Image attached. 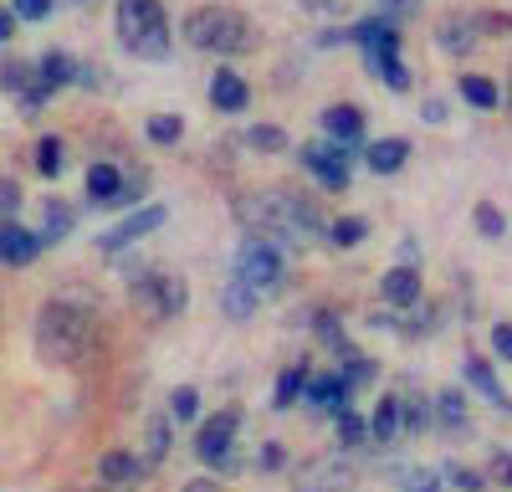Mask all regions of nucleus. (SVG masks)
Instances as JSON below:
<instances>
[{"label":"nucleus","mask_w":512,"mask_h":492,"mask_svg":"<svg viewBox=\"0 0 512 492\" xmlns=\"http://www.w3.org/2000/svg\"><path fill=\"white\" fill-rule=\"evenodd\" d=\"M236 216L251 226V236H318L323 216L308 195H287V190H262L236 200Z\"/></svg>","instance_id":"1"},{"label":"nucleus","mask_w":512,"mask_h":492,"mask_svg":"<svg viewBox=\"0 0 512 492\" xmlns=\"http://www.w3.org/2000/svg\"><path fill=\"white\" fill-rule=\"evenodd\" d=\"M93 344V308L77 298H52L36 318V354L41 364H77Z\"/></svg>","instance_id":"2"},{"label":"nucleus","mask_w":512,"mask_h":492,"mask_svg":"<svg viewBox=\"0 0 512 492\" xmlns=\"http://www.w3.org/2000/svg\"><path fill=\"white\" fill-rule=\"evenodd\" d=\"M118 41L134 57L144 62H164L169 57V41H175V31H169V16L159 0H118Z\"/></svg>","instance_id":"3"},{"label":"nucleus","mask_w":512,"mask_h":492,"mask_svg":"<svg viewBox=\"0 0 512 492\" xmlns=\"http://www.w3.org/2000/svg\"><path fill=\"white\" fill-rule=\"evenodd\" d=\"M185 41L195 52H216V57H236L251 47V21L231 6H200L185 16Z\"/></svg>","instance_id":"4"},{"label":"nucleus","mask_w":512,"mask_h":492,"mask_svg":"<svg viewBox=\"0 0 512 492\" xmlns=\"http://www.w3.org/2000/svg\"><path fill=\"white\" fill-rule=\"evenodd\" d=\"M231 282L251 287L256 298L272 293V287L282 282V252H277L272 241H262V236H246L241 252H236V277H231Z\"/></svg>","instance_id":"5"},{"label":"nucleus","mask_w":512,"mask_h":492,"mask_svg":"<svg viewBox=\"0 0 512 492\" xmlns=\"http://www.w3.org/2000/svg\"><path fill=\"white\" fill-rule=\"evenodd\" d=\"M349 482H354V467L338 451H323V457H313L292 472V492H344Z\"/></svg>","instance_id":"6"},{"label":"nucleus","mask_w":512,"mask_h":492,"mask_svg":"<svg viewBox=\"0 0 512 492\" xmlns=\"http://www.w3.org/2000/svg\"><path fill=\"white\" fill-rule=\"evenodd\" d=\"M139 293L154 303L159 318H180L190 308V287H185L180 272H149V277H139Z\"/></svg>","instance_id":"7"},{"label":"nucleus","mask_w":512,"mask_h":492,"mask_svg":"<svg viewBox=\"0 0 512 492\" xmlns=\"http://www.w3.org/2000/svg\"><path fill=\"white\" fill-rule=\"evenodd\" d=\"M169 221V211H164V205H139V211L134 216H123L108 236H98V246H103V252H128V246H134V241H144L149 231H159Z\"/></svg>","instance_id":"8"},{"label":"nucleus","mask_w":512,"mask_h":492,"mask_svg":"<svg viewBox=\"0 0 512 492\" xmlns=\"http://www.w3.org/2000/svg\"><path fill=\"white\" fill-rule=\"evenodd\" d=\"M297 159H303L308 170L318 175V185L349 190V154L338 149V144H303V149H297Z\"/></svg>","instance_id":"9"},{"label":"nucleus","mask_w":512,"mask_h":492,"mask_svg":"<svg viewBox=\"0 0 512 492\" xmlns=\"http://www.w3.org/2000/svg\"><path fill=\"white\" fill-rule=\"evenodd\" d=\"M236 426H241V416H236V410H221L216 421H205V426L195 431V457L221 467V462L231 457V446H236Z\"/></svg>","instance_id":"10"},{"label":"nucleus","mask_w":512,"mask_h":492,"mask_svg":"<svg viewBox=\"0 0 512 492\" xmlns=\"http://www.w3.org/2000/svg\"><path fill=\"white\" fill-rule=\"evenodd\" d=\"M139 482H144V462L134 457V451H103V462H98V487L128 492V487H139Z\"/></svg>","instance_id":"11"},{"label":"nucleus","mask_w":512,"mask_h":492,"mask_svg":"<svg viewBox=\"0 0 512 492\" xmlns=\"http://www.w3.org/2000/svg\"><path fill=\"white\" fill-rule=\"evenodd\" d=\"M323 134H328V144H338V149H354V144L364 139V113H359L354 103L323 108Z\"/></svg>","instance_id":"12"},{"label":"nucleus","mask_w":512,"mask_h":492,"mask_svg":"<svg viewBox=\"0 0 512 492\" xmlns=\"http://www.w3.org/2000/svg\"><path fill=\"white\" fill-rule=\"evenodd\" d=\"M36 252H41L36 231H26L16 221H0V267H26V262H36Z\"/></svg>","instance_id":"13"},{"label":"nucleus","mask_w":512,"mask_h":492,"mask_svg":"<svg viewBox=\"0 0 512 492\" xmlns=\"http://www.w3.org/2000/svg\"><path fill=\"white\" fill-rule=\"evenodd\" d=\"M210 103H216L221 113H246V103H251L246 77H241V72H231V67H221L216 77H210Z\"/></svg>","instance_id":"14"},{"label":"nucleus","mask_w":512,"mask_h":492,"mask_svg":"<svg viewBox=\"0 0 512 492\" xmlns=\"http://www.w3.org/2000/svg\"><path fill=\"white\" fill-rule=\"evenodd\" d=\"M379 293H384V303H390V308L420 303V272L415 267H390V272L379 277Z\"/></svg>","instance_id":"15"},{"label":"nucleus","mask_w":512,"mask_h":492,"mask_svg":"<svg viewBox=\"0 0 512 492\" xmlns=\"http://www.w3.org/2000/svg\"><path fill=\"white\" fill-rule=\"evenodd\" d=\"M349 41H359L364 52H400V31H395V21H384V16L359 21V26L349 31Z\"/></svg>","instance_id":"16"},{"label":"nucleus","mask_w":512,"mask_h":492,"mask_svg":"<svg viewBox=\"0 0 512 492\" xmlns=\"http://www.w3.org/2000/svg\"><path fill=\"white\" fill-rule=\"evenodd\" d=\"M77 77V62L67 57V52H47L36 62V93L47 98V93H57V88H67V82Z\"/></svg>","instance_id":"17"},{"label":"nucleus","mask_w":512,"mask_h":492,"mask_svg":"<svg viewBox=\"0 0 512 492\" xmlns=\"http://www.w3.org/2000/svg\"><path fill=\"white\" fill-rule=\"evenodd\" d=\"M349 395H354V385L344 375H323V380H308L303 385V400H313L323 410H349Z\"/></svg>","instance_id":"18"},{"label":"nucleus","mask_w":512,"mask_h":492,"mask_svg":"<svg viewBox=\"0 0 512 492\" xmlns=\"http://www.w3.org/2000/svg\"><path fill=\"white\" fill-rule=\"evenodd\" d=\"M436 41H441V52H451V57L472 52V47H477V21H472V16H446V21L436 26Z\"/></svg>","instance_id":"19"},{"label":"nucleus","mask_w":512,"mask_h":492,"mask_svg":"<svg viewBox=\"0 0 512 492\" xmlns=\"http://www.w3.org/2000/svg\"><path fill=\"white\" fill-rule=\"evenodd\" d=\"M364 159H369L374 175H400L405 159H410V144H405V139H379V144H369Z\"/></svg>","instance_id":"20"},{"label":"nucleus","mask_w":512,"mask_h":492,"mask_svg":"<svg viewBox=\"0 0 512 492\" xmlns=\"http://www.w3.org/2000/svg\"><path fill=\"white\" fill-rule=\"evenodd\" d=\"M364 426H369V436H374L379 446H395V436H400V400H395V395H384Z\"/></svg>","instance_id":"21"},{"label":"nucleus","mask_w":512,"mask_h":492,"mask_svg":"<svg viewBox=\"0 0 512 492\" xmlns=\"http://www.w3.org/2000/svg\"><path fill=\"white\" fill-rule=\"evenodd\" d=\"M303 385H308V364H287L282 375H277L272 405H277V410H292L297 400H303Z\"/></svg>","instance_id":"22"},{"label":"nucleus","mask_w":512,"mask_h":492,"mask_svg":"<svg viewBox=\"0 0 512 492\" xmlns=\"http://www.w3.org/2000/svg\"><path fill=\"white\" fill-rule=\"evenodd\" d=\"M72 226H77V211H72V205H62V200H52L47 205V226H41V246H57V241H67L72 236Z\"/></svg>","instance_id":"23"},{"label":"nucleus","mask_w":512,"mask_h":492,"mask_svg":"<svg viewBox=\"0 0 512 492\" xmlns=\"http://www.w3.org/2000/svg\"><path fill=\"white\" fill-rule=\"evenodd\" d=\"M169 426H175L169 416H154V421H149V431H144V457H139V462H144V472H149V467H159V462L169 457Z\"/></svg>","instance_id":"24"},{"label":"nucleus","mask_w":512,"mask_h":492,"mask_svg":"<svg viewBox=\"0 0 512 492\" xmlns=\"http://www.w3.org/2000/svg\"><path fill=\"white\" fill-rule=\"evenodd\" d=\"M364 57H369V72H374V77H384L395 93H405V88H410V72H405L400 52H364Z\"/></svg>","instance_id":"25"},{"label":"nucleus","mask_w":512,"mask_h":492,"mask_svg":"<svg viewBox=\"0 0 512 492\" xmlns=\"http://www.w3.org/2000/svg\"><path fill=\"white\" fill-rule=\"evenodd\" d=\"M118 185H123V170L118 164H108V159H98L93 170H88V195L98 200V205H108L113 195H118Z\"/></svg>","instance_id":"26"},{"label":"nucleus","mask_w":512,"mask_h":492,"mask_svg":"<svg viewBox=\"0 0 512 492\" xmlns=\"http://www.w3.org/2000/svg\"><path fill=\"white\" fill-rule=\"evenodd\" d=\"M461 98L472 103V108H482V113H492V108L502 103L497 82H492V77H477V72H466V77H461Z\"/></svg>","instance_id":"27"},{"label":"nucleus","mask_w":512,"mask_h":492,"mask_svg":"<svg viewBox=\"0 0 512 492\" xmlns=\"http://www.w3.org/2000/svg\"><path fill=\"white\" fill-rule=\"evenodd\" d=\"M466 380H472V385H477V390H482V395L497 405V410H507V390L497 385V375H492V369H487L482 359H472V364H466Z\"/></svg>","instance_id":"28"},{"label":"nucleus","mask_w":512,"mask_h":492,"mask_svg":"<svg viewBox=\"0 0 512 492\" xmlns=\"http://www.w3.org/2000/svg\"><path fill=\"white\" fill-rule=\"evenodd\" d=\"M62 164H67V149H62L57 134H47V139L36 144V170L47 175V180H57V175H62Z\"/></svg>","instance_id":"29"},{"label":"nucleus","mask_w":512,"mask_h":492,"mask_svg":"<svg viewBox=\"0 0 512 492\" xmlns=\"http://www.w3.org/2000/svg\"><path fill=\"white\" fill-rule=\"evenodd\" d=\"M246 149H256V154H282V149H287V134L277 129V123H256V129H246Z\"/></svg>","instance_id":"30"},{"label":"nucleus","mask_w":512,"mask_h":492,"mask_svg":"<svg viewBox=\"0 0 512 492\" xmlns=\"http://www.w3.org/2000/svg\"><path fill=\"white\" fill-rule=\"evenodd\" d=\"M149 139L154 144H180L185 139V118L180 113H154L149 118Z\"/></svg>","instance_id":"31"},{"label":"nucleus","mask_w":512,"mask_h":492,"mask_svg":"<svg viewBox=\"0 0 512 492\" xmlns=\"http://www.w3.org/2000/svg\"><path fill=\"white\" fill-rule=\"evenodd\" d=\"M364 236H369L364 216H338V221L328 226V241H333V246H359Z\"/></svg>","instance_id":"32"},{"label":"nucleus","mask_w":512,"mask_h":492,"mask_svg":"<svg viewBox=\"0 0 512 492\" xmlns=\"http://www.w3.org/2000/svg\"><path fill=\"white\" fill-rule=\"evenodd\" d=\"M436 416H441V426H466V395L461 390H446V395H436Z\"/></svg>","instance_id":"33"},{"label":"nucleus","mask_w":512,"mask_h":492,"mask_svg":"<svg viewBox=\"0 0 512 492\" xmlns=\"http://www.w3.org/2000/svg\"><path fill=\"white\" fill-rule=\"evenodd\" d=\"M221 308H226L231 318H251V313H256V293H251V287H241V282H231L226 293H221Z\"/></svg>","instance_id":"34"},{"label":"nucleus","mask_w":512,"mask_h":492,"mask_svg":"<svg viewBox=\"0 0 512 492\" xmlns=\"http://www.w3.org/2000/svg\"><path fill=\"white\" fill-rule=\"evenodd\" d=\"M400 492H441V477L431 467H400Z\"/></svg>","instance_id":"35"},{"label":"nucleus","mask_w":512,"mask_h":492,"mask_svg":"<svg viewBox=\"0 0 512 492\" xmlns=\"http://www.w3.org/2000/svg\"><path fill=\"white\" fill-rule=\"evenodd\" d=\"M169 421H195L200 416V395L190 390V385H180L175 395H169V410H164Z\"/></svg>","instance_id":"36"},{"label":"nucleus","mask_w":512,"mask_h":492,"mask_svg":"<svg viewBox=\"0 0 512 492\" xmlns=\"http://www.w3.org/2000/svg\"><path fill=\"white\" fill-rule=\"evenodd\" d=\"M333 416H338V446H359V441L369 436V426H364L359 410H333Z\"/></svg>","instance_id":"37"},{"label":"nucleus","mask_w":512,"mask_h":492,"mask_svg":"<svg viewBox=\"0 0 512 492\" xmlns=\"http://www.w3.org/2000/svg\"><path fill=\"white\" fill-rule=\"evenodd\" d=\"M477 231H482L487 241H502V236H507V216L497 211L492 200H482V205H477Z\"/></svg>","instance_id":"38"},{"label":"nucleus","mask_w":512,"mask_h":492,"mask_svg":"<svg viewBox=\"0 0 512 492\" xmlns=\"http://www.w3.org/2000/svg\"><path fill=\"white\" fill-rule=\"evenodd\" d=\"M446 477H451V487H461V492H482V487H487V477H482V472L461 467V462H451V467H446Z\"/></svg>","instance_id":"39"},{"label":"nucleus","mask_w":512,"mask_h":492,"mask_svg":"<svg viewBox=\"0 0 512 492\" xmlns=\"http://www.w3.org/2000/svg\"><path fill=\"white\" fill-rule=\"evenodd\" d=\"M11 16L16 21H47L52 16V0H11Z\"/></svg>","instance_id":"40"},{"label":"nucleus","mask_w":512,"mask_h":492,"mask_svg":"<svg viewBox=\"0 0 512 492\" xmlns=\"http://www.w3.org/2000/svg\"><path fill=\"white\" fill-rule=\"evenodd\" d=\"M16 211H21V185L0 180V221H16Z\"/></svg>","instance_id":"41"},{"label":"nucleus","mask_w":512,"mask_h":492,"mask_svg":"<svg viewBox=\"0 0 512 492\" xmlns=\"http://www.w3.org/2000/svg\"><path fill=\"white\" fill-rule=\"evenodd\" d=\"M420 11V0H379V16L384 21H405V16H415Z\"/></svg>","instance_id":"42"},{"label":"nucleus","mask_w":512,"mask_h":492,"mask_svg":"<svg viewBox=\"0 0 512 492\" xmlns=\"http://www.w3.org/2000/svg\"><path fill=\"white\" fill-rule=\"evenodd\" d=\"M400 426L425 431V426H431V410H425V405H405V400H400Z\"/></svg>","instance_id":"43"},{"label":"nucleus","mask_w":512,"mask_h":492,"mask_svg":"<svg viewBox=\"0 0 512 492\" xmlns=\"http://www.w3.org/2000/svg\"><path fill=\"white\" fill-rule=\"evenodd\" d=\"M492 349H497V359H512V323L507 318L492 328Z\"/></svg>","instance_id":"44"},{"label":"nucleus","mask_w":512,"mask_h":492,"mask_svg":"<svg viewBox=\"0 0 512 492\" xmlns=\"http://www.w3.org/2000/svg\"><path fill=\"white\" fill-rule=\"evenodd\" d=\"M0 82H6V88H26V82H31V67H21V62H11V67H0Z\"/></svg>","instance_id":"45"},{"label":"nucleus","mask_w":512,"mask_h":492,"mask_svg":"<svg viewBox=\"0 0 512 492\" xmlns=\"http://www.w3.org/2000/svg\"><path fill=\"white\" fill-rule=\"evenodd\" d=\"M507 477H512V457H507V451H497V457H492V482L507 487Z\"/></svg>","instance_id":"46"},{"label":"nucleus","mask_w":512,"mask_h":492,"mask_svg":"<svg viewBox=\"0 0 512 492\" xmlns=\"http://www.w3.org/2000/svg\"><path fill=\"white\" fill-rule=\"evenodd\" d=\"M420 118H425V123H446V103H441V98H425Z\"/></svg>","instance_id":"47"},{"label":"nucleus","mask_w":512,"mask_h":492,"mask_svg":"<svg viewBox=\"0 0 512 492\" xmlns=\"http://www.w3.org/2000/svg\"><path fill=\"white\" fill-rule=\"evenodd\" d=\"M185 492H221V482L216 477H195V482H185Z\"/></svg>","instance_id":"48"},{"label":"nucleus","mask_w":512,"mask_h":492,"mask_svg":"<svg viewBox=\"0 0 512 492\" xmlns=\"http://www.w3.org/2000/svg\"><path fill=\"white\" fill-rule=\"evenodd\" d=\"M262 467H267V472L282 467V446H267V451H262Z\"/></svg>","instance_id":"49"},{"label":"nucleus","mask_w":512,"mask_h":492,"mask_svg":"<svg viewBox=\"0 0 512 492\" xmlns=\"http://www.w3.org/2000/svg\"><path fill=\"white\" fill-rule=\"evenodd\" d=\"M415 257H420V246H415V241H400V267H410Z\"/></svg>","instance_id":"50"},{"label":"nucleus","mask_w":512,"mask_h":492,"mask_svg":"<svg viewBox=\"0 0 512 492\" xmlns=\"http://www.w3.org/2000/svg\"><path fill=\"white\" fill-rule=\"evenodd\" d=\"M11 31H16V16H11V11H0V41H11Z\"/></svg>","instance_id":"51"},{"label":"nucleus","mask_w":512,"mask_h":492,"mask_svg":"<svg viewBox=\"0 0 512 492\" xmlns=\"http://www.w3.org/2000/svg\"><path fill=\"white\" fill-rule=\"evenodd\" d=\"M88 492H108V487H88Z\"/></svg>","instance_id":"52"}]
</instances>
